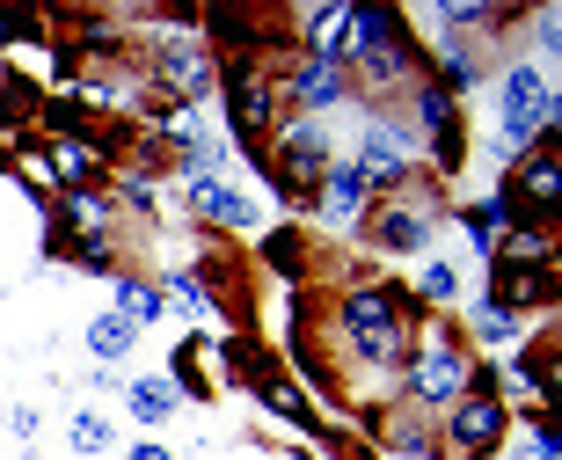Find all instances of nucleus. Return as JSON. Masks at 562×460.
<instances>
[{
    "label": "nucleus",
    "instance_id": "a211bd4d",
    "mask_svg": "<svg viewBox=\"0 0 562 460\" xmlns=\"http://www.w3.org/2000/svg\"><path fill=\"white\" fill-rule=\"evenodd\" d=\"M88 351L103 358V366H117V358L132 351V322H117V314H103V322H88Z\"/></svg>",
    "mask_w": 562,
    "mask_h": 460
},
{
    "label": "nucleus",
    "instance_id": "7ed1b4c3",
    "mask_svg": "<svg viewBox=\"0 0 562 460\" xmlns=\"http://www.w3.org/2000/svg\"><path fill=\"white\" fill-rule=\"evenodd\" d=\"M468 380H475V358L438 329L424 336V351L409 358V395L417 402H453V395H468Z\"/></svg>",
    "mask_w": 562,
    "mask_h": 460
},
{
    "label": "nucleus",
    "instance_id": "f03ea898",
    "mask_svg": "<svg viewBox=\"0 0 562 460\" xmlns=\"http://www.w3.org/2000/svg\"><path fill=\"white\" fill-rule=\"evenodd\" d=\"M555 132V81H548L541 66H519L512 81H504V147L519 154L533 139Z\"/></svg>",
    "mask_w": 562,
    "mask_h": 460
},
{
    "label": "nucleus",
    "instance_id": "5701e85b",
    "mask_svg": "<svg viewBox=\"0 0 562 460\" xmlns=\"http://www.w3.org/2000/svg\"><path fill=\"white\" fill-rule=\"evenodd\" d=\"M168 300H176V307H183V314H205L212 307V293H205V285H198V278H168Z\"/></svg>",
    "mask_w": 562,
    "mask_h": 460
},
{
    "label": "nucleus",
    "instance_id": "393cba45",
    "mask_svg": "<svg viewBox=\"0 0 562 460\" xmlns=\"http://www.w3.org/2000/svg\"><path fill=\"white\" fill-rule=\"evenodd\" d=\"M475 322H482V336H497V344H504V336H519V314L490 307V300H482V307H475Z\"/></svg>",
    "mask_w": 562,
    "mask_h": 460
},
{
    "label": "nucleus",
    "instance_id": "aec40b11",
    "mask_svg": "<svg viewBox=\"0 0 562 460\" xmlns=\"http://www.w3.org/2000/svg\"><path fill=\"white\" fill-rule=\"evenodd\" d=\"M66 220H81V227H88V242H103L110 198H95V190H66Z\"/></svg>",
    "mask_w": 562,
    "mask_h": 460
},
{
    "label": "nucleus",
    "instance_id": "0eeeda50",
    "mask_svg": "<svg viewBox=\"0 0 562 460\" xmlns=\"http://www.w3.org/2000/svg\"><path fill=\"white\" fill-rule=\"evenodd\" d=\"M227 103H234V132H241V139H256V132L278 125V88L263 81V74H249V66L227 74Z\"/></svg>",
    "mask_w": 562,
    "mask_h": 460
},
{
    "label": "nucleus",
    "instance_id": "39448f33",
    "mask_svg": "<svg viewBox=\"0 0 562 460\" xmlns=\"http://www.w3.org/2000/svg\"><path fill=\"white\" fill-rule=\"evenodd\" d=\"M329 176V139L314 125H285L278 132V183L285 190H314Z\"/></svg>",
    "mask_w": 562,
    "mask_h": 460
},
{
    "label": "nucleus",
    "instance_id": "ddd939ff",
    "mask_svg": "<svg viewBox=\"0 0 562 460\" xmlns=\"http://www.w3.org/2000/svg\"><path fill=\"white\" fill-rule=\"evenodd\" d=\"M292 96H300L307 110L344 103V66H336V59H307V66H300V81H292Z\"/></svg>",
    "mask_w": 562,
    "mask_h": 460
},
{
    "label": "nucleus",
    "instance_id": "6e6552de",
    "mask_svg": "<svg viewBox=\"0 0 562 460\" xmlns=\"http://www.w3.org/2000/svg\"><path fill=\"white\" fill-rule=\"evenodd\" d=\"M504 439V402H453V446H460V460H475V453H490V446Z\"/></svg>",
    "mask_w": 562,
    "mask_h": 460
},
{
    "label": "nucleus",
    "instance_id": "dca6fc26",
    "mask_svg": "<svg viewBox=\"0 0 562 460\" xmlns=\"http://www.w3.org/2000/svg\"><path fill=\"white\" fill-rule=\"evenodd\" d=\"M322 212H329V220H351L358 205H366V183H358V168L351 161H329V176H322Z\"/></svg>",
    "mask_w": 562,
    "mask_h": 460
},
{
    "label": "nucleus",
    "instance_id": "a878e982",
    "mask_svg": "<svg viewBox=\"0 0 562 460\" xmlns=\"http://www.w3.org/2000/svg\"><path fill=\"white\" fill-rule=\"evenodd\" d=\"M431 161L438 168H460V125H438L431 132Z\"/></svg>",
    "mask_w": 562,
    "mask_h": 460
},
{
    "label": "nucleus",
    "instance_id": "6ab92c4d",
    "mask_svg": "<svg viewBox=\"0 0 562 460\" xmlns=\"http://www.w3.org/2000/svg\"><path fill=\"white\" fill-rule=\"evenodd\" d=\"M117 322H132V329H146V322H154V314H161V293H154V285H117Z\"/></svg>",
    "mask_w": 562,
    "mask_h": 460
},
{
    "label": "nucleus",
    "instance_id": "9b49d317",
    "mask_svg": "<svg viewBox=\"0 0 562 460\" xmlns=\"http://www.w3.org/2000/svg\"><path fill=\"white\" fill-rule=\"evenodd\" d=\"M373 242H380V249H395V256H409V249H424V242H431V227H424V212L387 205V212L373 220Z\"/></svg>",
    "mask_w": 562,
    "mask_h": 460
},
{
    "label": "nucleus",
    "instance_id": "b1692460",
    "mask_svg": "<svg viewBox=\"0 0 562 460\" xmlns=\"http://www.w3.org/2000/svg\"><path fill=\"white\" fill-rule=\"evenodd\" d=\"M438 81H446V88H468V81H475V59H468V52L453 44V52L438 59Z\"/></svg>",
    "mask_w": 562,
    "mask_h": 460
},
{
    "label": "nucleus",
    "instance_id": "cd10ccee",
    "mask_svg": "<svg viewBox=\"0 0 562 460\" xmlns=\"http://www.w3.org/2000/svg\"><path fill=\"white\" fill-rule=\"evenodd\" d=\"M132 460H176L168 446H132Z\"/></svg>",
    "mask_w": 562,
    "mask_h": 460
},
{
    "label": "nucleus",
    "instance_id": "4be33fe9",
    "mask_svg": "<svg viewBox=\"0 0 562 460\" xmlns=\"http://www.w3.org/2000/svg\"><path fill=\"white\" fill-rule=\"evenodd\" d=\"M453 293H460V271H453V263H424V300H431V307H446Z\"/></svg>",
    "mask_w": 562,
    "mask_h": 460
},
{
    "label": "nucleus",
    "instance_id": "1a4fd4ad",
    "mask_svg": "<svg viewBox=\"0 0 562 460\" xmlns=\"http://www.w3.org/2000/svg\"><path fill=\"white\" fill-rule=\"evenodd\" d=\"M504 198L533 205V220H526V227H548V212H555V154H548V139H541V154H533V161H519V176H512V190H504Z\"/></svg>",
    "mask_w": 562,
    "mask_h": 460
},
{
    "label": "nucleus",
    "instance_id": "f3484780",
    "mask_svg": "<svg viewBox=\"0 0 562 460\" xmlns=\"http://www.w3.org/2000/svg\"><path fill=\"white\" fill-rule=\"evenodd\" d=\"M548 249H555L548 227H512V234H504V263H519V271H533V263L548 271Z\"/></svg>",
    "mask_w": 562,
    "mask_h": 460
},
{
    "label": "nucleus",
    "instance_id": "4468645a",
    "mask_svg": "<svg viewBox=\"0 0 562 460\" xmlns=\"http://www.w3.org/2000/svg\"><path fill=\"white\" fill-rule=\"evenodd\" d=\"M190 212H205V220H220V227H249V205H241L227 183H212V176L190 183Z\"/></svg>",
    "mask_w": 562,
    "mask_h": 460
},
{
    "label": "nucleus",
    "instance_id": "bb28decb",
    "mask_svg": "<svg viewBox=\"0 0 562 460\" xmlns=\"http://www.w3.org/2000/svg\"><path fill=\"white\" fill-rule=\"evenodd\" d=\"M271 263H278V271H292V263H300V242H292V234H271Z\"/></svg>",
    "mask_w": 562,
    "mask_h": 460
},
{
    "label": "nucleus",
    "instance_id": "423d86ee",
    "mask_svg": "<svg viewBox=\"0 0 562 460\" xmlns=\"http://www.w3.org/2000/svg\"><path fill=\"white\" fill-rule=\"evenodd\" d=\"M154 74H161V88L176 96V103H198V96L220 81L205 44H161V52H154Z\"/></svg>",
    "mask_w": 562,
    "mask_h": 460
},
{
    "label": "nucleus",
    "instance_id": "9d476101",
    "mask_svg": "<svg viewBox=\"0 0 562 460\" xmlns=\"http://www.w3.org/2000/svg\"><path fill=\"white\" fill-rule=\"evenodd\" d=\"M541 300H555L548 271H519V263H497V278H490V307L526 314V307H541Z\"/></svg>",
    "mask_w": 562,
    "mask_h": 460
},
{
    "label": "nucleus",
    "instance_id": "c85d7f7f",
    "mask_svg": "<svg viewBox=\"0 0 562 460\" xmlns=\"http://www.w3.org/2000/svg\"><path fill=\"white\" fill-rule=\"evenodd\" d=\"M0 44H8V22H0Z\"/></svg>",
    "mask_w": 562,
    "mask_h": 460
},
{
    "label": "nucleus",
    "instance_id": "f257e3e1",
    "mask_svg": "<svg viewBox=\"0 0 562 460\" xmlns=\"http://www.w3.org/2000/svg\"><path fill=\"white\" fill-rule=\"evenodd\" d=\"M344 322L358 329V351L373 358V366H402L409 358V336H402V300L387 285H358L344 300Z\"/></svg>",
    "mask_w": 562,
    "mask_h": 460
},
{
    "label": "nucleus",
    "instance_id": "f8f14e48",
    "mask_svg": "<svg viewBox=\"0 0 562 460\" xmlns=\"http://www.w3.org/2000/svg\"><path fill=\"white\" fill-rule=\"evenodd\" d=\"M95 168H103V147H95V139H59V147H52V176H59L66 190H88Z\"/></svg>",
    "mask_w": 562,
    "mask_h": 460
},
{
    "label": "nucleus",
    "instance_id": "412c9836",
    "mask_svg": "<svg viewBox=\"0 0 562 460\" xmlns=\"http://www.w3.org/2000/svg\"><path fill=\"white\" fill-rule=\"evenodd\" d=\"M110 439H117V431H110V417H95V409H81V417H74V453H110Z\"/></svg>",
    "mask_w": 562,
    "mask_h": 460
},
{
    "label": "nucleus",
    "instance_id": "2eb2a0df",
    "mask_svg": "<svg viewBox=\"0 0 562 460\" xmlns=\"http://www.w3.org/2000/svg\"><path fill=\"white\" fill-rule=\"evenodd\" d=\"M125 402H132V417H139V424H161L168 409H176V380H168V373H139L125 388Z\"/></svg>",
    "mask_w": 562,
    "mask_h": 460
},
{
    "label": "nucleus",
    "instance_id": "20e7f679",
    "mask_svg": "<svg viewBox=\"0 0 562 460\" xmlns=\"http://www.w3.org/2000/svg\"><path fill=\"white\" fill-rule=\"evenodd\" d=\"M358 183L373 190V183H402L409 168H417V154H409V132L395 125H366V139H358Z\"/></svg>",
    "mask_w": 562,
    "mask_h": 460
}]
</instances>
